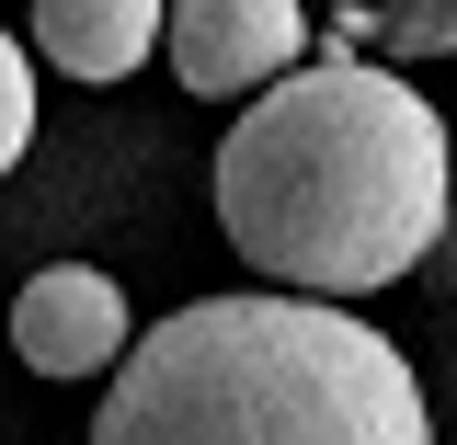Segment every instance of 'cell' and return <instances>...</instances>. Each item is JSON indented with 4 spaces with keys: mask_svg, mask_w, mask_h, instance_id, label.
<instances>
[{
    "mask_svg": "<svg viewBox=\"0 0 457 445\" xmlns=\"http://www.w3.org/2000/svg\"><path fill=\"white\" fill-rule=\"evenodd\" d=\"M218 228L286 297H378L446 240V126L378 57L275 69L218 149Z\"/></svg>",
    "mask_w": 457,
    "mask_h": 445,
    "instance_id": "1",
    "label": "cell"
},
{
    "mask_svg": "<svg viewBox=\"0 0 457 445\" xmlns=\"http://www.w3.org/2000/svg\"><path fill=\"white\" fill-rule=\"evenodd\" d=\"M104 377L92 445H435L411 354L343 297H195Z\"/></svg>",
    "mask_w": 457,
    "mask_h": 445,
    "instance_id": "2",
    "label": "cell"
},
{
    "mask_svg": "<svg viewBox=\"0 0 457 445\" xmlns=\"http://www.w3.org/2000/svg\"><path fill=\"white\" fill-rule=\"evenodd\" d=\"M161 46H171V80L183 92H263L275 69L309 57V12L297 0H161Z\"/></svg>",
    "mask_w": 457,
    "mask_h": 445,
    "instance_id": "3",
    "label": "cell"
},
{
    "mask_svg": "<svg viewBox=\"0 0 457 445\" xmlns=\"http://www.w3.org/2000/svg\"><path fill=\"white\" fill-rule=\"evenodd\" d=\"M126 297H114V275H92V263H46V275L12 297V354L35 366V377H104L114 354H126Z\"/></svg>",
    "mask_w": 457,
    "mask_h": 445,
    "instance_id": "4",
    "label": "cell"
},
{
    "mask_svg": "<svg viewBox=\"0 0 457 445\" xmlns=\"http://www.w3.org/2000/svg\"><path fill=\"white\" fill-rule=\"evenodd\" d=\"M161 46V0H35V57L69 80H126Z\"/></svg>",
    "mask_w": 457,
    "mask_h": 445,
    "instance_id": "5",
    "label": "cell"
},
{
    "mask_svg": "<svg viewBox=\"0 0 457 445\" xmlns=\"http://www.w3.org/2000/svg\"><path fill=\"white\" fill-rule=\"evenodd\" d=\"M23 149H35V57L0 35V171L23 161Z\"/></svg>",
    "mask_w": 457,
    "mask_h": 445,
    "instance_id": "6",
    "label": "cell"
},
{
    "mask_svg": "<svg viewBox=\"0 0 457 445\" xmlns=\"http://www.w3.org/2000/svg\"><path fill=\"white\" fill-rule=\"evenodd\" d=\"M389 35H400V57H411V46H446V0H400Z\"/></svg>",
    "mask_w": 457,
    "mask_h": 445,
    "instance_id": "7",
    "label": "cell"
}]
</instances>
